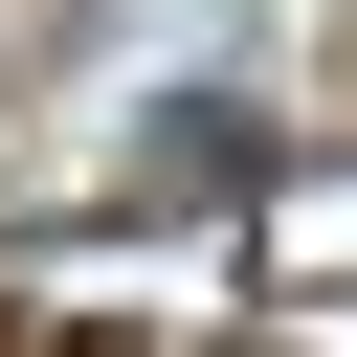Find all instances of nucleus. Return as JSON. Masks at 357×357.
I'll use <instances>...</instances> for the list:
<instances>
[{"label":"nucleus","mask_w":357,"mask_h":357,"mask_svg":"<svg viewBox=\"0 0 357 357\" xmlns=\"http://www.w3.org/2000/svg\"><path fill=\"white\" fill-rule=\"evenodd\" d=\"M223 178H245V112H223V89H201V112H156V201H223Z\"/></svg>","instance_id":"nucleus-1"}]
</instances>
